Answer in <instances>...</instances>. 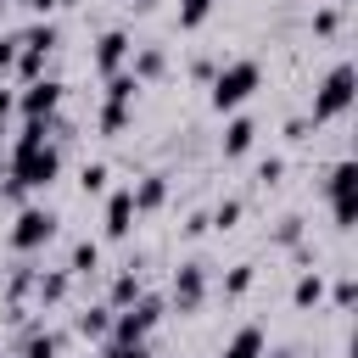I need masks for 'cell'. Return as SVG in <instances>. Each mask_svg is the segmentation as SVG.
Segmentation results:
<instances>
[{
    "mask_svg": "<svg viewBox=\"0 0 358 358\" xmlns=\"http://www.w3.org/2000/svg\"><path fill=\"white\" fill-rule=\"evenodd\" d=\"M257 84H263L257 56H229V62H218V73L207 84V101H213V112H241L257 95Z\"/></svg>",
    "mask_w": 358,
    "mask_h": 358,
    "instance_id": "cell-1",
    "label": "cell"
},
{
    "mask_svg": "<svg viewBox=\"0 0 358 358\" xmlns=\"http://www.w3.org/2000/svg\"><path fill=\"white\" fill-rule=\"evenodd\" d=\"M352 101H358V67H352V62H336V67L319 78V90H313L308 123H313V129H319V123H336V117L352 112Z\"/></svg>",
    "mask_w": 358,
    "mask_h": 358,
    "instance_id": "cell-2",
    "label": "cell"
},
{
    "mask_svg": "<svg viewBox=\"0 0 358 358\" xmlns=\"http://www.w3.org/2000/svg\"><path fill=\"white\" fill-rule=\"evenodd\" d=\"M162 313H168V302L151 296V291H140L129 308H112V336H106V341H145V336L162 324Z\"/></svg>",
    "mask_w": 358,
    "mask_h": 358,
    "instance_id": "cell-3",
    "label": "cell"
},
{
    "mask_svg": "<svg viewBox=\"0 0 358 358\" xmlns=\"http://www.w3.org/2000/svg\"><path fill=\"white\" fill-rule=\"evenodd\" d=\"M324 201H330L336 229H352V218H358V162H352V157L330 162V173H324Z\"/></svg>",
    "mask_w": 358,
    "mask_h": 358,
    "instance_id": "cell-4",
    "label": "cell"
},
{
    "mask_svg": "<svg viewBox=\"0 0 358 358\" xmlns=\"http://www.w3.org/2000/svg\"><path fill=\"white\" fill-rule=\"evenodd\" d=\"M50 235H56V213L39 207V201H22L11 229H6V246L11 252H39V246H50Z\"/></svg>",
    "mask_w": 358,
    "mask_h": 358,
    "instance_id": "cell-5",
    "label": "cell"
},
{
    "mask_svg": "<svg viewBox=\"0 0 358 358\" xmlns=\"http://www.w3.org/2000/svg\"><path fill=\"white\" fill-rule=\"evenodd\" d=\"M62 95H67V84L45 73V78H34V84L17 90V112H22V117H56V112H62Z\"/></svg>",
    "mask_w": 358,
    "mask_h": 358,
    "instance_id": "cell-6",
    "label": "cell"
},
{
    "mask_svg": "<svg viewBox=\"0 0 358 358\" xmlns=\"http://www.w3.org/2000/svg\"><path fill=\"white\" fill-rule=\"evenodd\" d=\"M168 302L179 308V313H196L201 302H207V263H179L173 268V285H168Z\"/></svg>",
    "mask_w": 358,
    "mask_h": 358,
    "instance_id": "cell-7",
    "label": "cell"
},
{
    "mask_svg": "<svg viewBox=\"0 0 358 358\" xmlns=\"http://www.w3.org/2000/svg\"><path fill=\"white\" fill-rule=\"evenodd\" d=\"M129 50H134V39H129L123 28H101V34H95L90 62H95V73H101V78H112V73H123V67H129Z\"/></svg>",
    "mask_w": 358,
    "mask_h": 358,
    "instance_id": "cell-8",
    "label": "cell"
},
{
    "mask_svg": "<svg viewBox=\"0 0 358 358\" xmlns=\"http://www.w3.org/2000/svg\"><path fill=\"white\" fill-rule=\"evenodd\" d=\"M134 218H140V213H134V196H129V185H123V190L106 196V224H101V235H106V241H123V235L134 229Z\"/></svg>",
    "mask_w": 358,
    "mask_h": 358,
    "instance_id": "cell-9",
    "label": "cell"
},
{
    "mask_svg": "<svg viewBox=\"0 0 358 358\" xmlns=\"http://www.w3.org/2000/svg\"><path fill=\"white\" fill-rule=\"evenodd\" d=\"M252 140H257V117L235 112V117L224 123V134H218V151H224V157H246V151H252Z\"/></svg>",
    "mask_w": 358,
    "mask_h": 358,
    "instance_id": "cell-10",
    "label": "cell"
},
{
    "mask_svg": "<svg viewBox=\"0 0 358 358\" xmlns=\"http://www.w3.org/2000/svg\"><path fill=\"white\" fill-rule=\"evenodd\" d=\"M17 358H62V330H45V324H22Z\"/></svg>",
    "mask_w": 358,
    "mask_h": 358,
    "instance_id": "cell-11",
    "label": "cell"
},
{
    "mask_svg": "<svg viewBox=\"0 0 358 358\" xmlns=\"http://www.w3.org/2000/svg\"><path fill=\"white\" fill-rule=\"evenodd\" d=\"M67 291H73V274L67 268H39V280H34V302L39 308H62Z\"/></svg>",
    "mask_w": 358,
    "mask_h": 358,
    "instance_id": "cell-12",
    "label": "cell"
},
{
    "mask_svg": "<svg viewBox=\"0 0 358 358\" xmlns=\"http://www.w3.org/2000/svg\"><path fill=\"white\" fill-rule=\"evenodd\" d=\"M129 73H134L140 84L162 78V73H168V50H162V45H134V50H129Z\"/></svg>",
    "mask_w": 358,
    "mask_h": 358,
    "instance_id": "cell-13",
    "label": "cell"
},
{
    "mask_svg": "<svg viewBox=\"0 0 358 358\" xmlns=\"http://www.w3.org/2000/svg\"><path fill=\"white\" fill-rule=\"evenodd\" d=\"M129 196H134V213H157L168 201V173H140L129 185Z\"/></svg>",
    "mask_w": 358,
    "mask_h": 358,
    "instance_id": "cell-14",
    "label": "cell"
},
{
    "mask_svg": "<svg viewBox=\"0 0 358 358\" xmlns=\"http://www.w3.org/2000/svg\"><path fill=\"white\" fill-rule=\"evenodd\" d=\"M268 352V336H263V324H241L229 341H224V352L218 358H263Z\"/></svg>",
    "mask_w": 358,
    "mask_h": 358,
    "instance_id": "cell-15",
    "label": "cell"
},
{
    "mask_svg": "<svg viewBox=\"0 0 358 358\" xmlns=\"http://www.w3.org/2000/svg\"><path fill=\"white\" fill-rule=\"evenodd\" d=\"M73 330H78V336H90V341H106V336H112V308H106V302L78 308V313H73Z\"/></svg>",
    "mask_w": 358,
    "mask_h": 358,
    "instance_id": "cell-16",
    "label": "cell"
},
{
    "mask_svg": "<svg viewBox=\"0 0 358 358\" xmlns=\"http://www.w3.org/2000/svg\"><path fill=\"white\" fill-rule=\"evenodd\" d=\"M140 291H145V280H140V268L129 263V268H117V274H112V285H106V308H129Z\"/></svg>",
    "mask_w": 358,
    "mask_h": 358,
    "instance_id": "cell-17",
    "label": "cell"
},
{
    "mask_svg": "<svg viewBox=\"0 0 358 358\" xmlns=\"http://www.w3.org/2000/svg\"><path fill=\"white\" fill-rule=\"evenodd\" d=\"M291 302H296V308H319V302H324V274H319V268H302L296 285H291Z\"/></svg>",
    "mask_w": 358,
    "mask_h": 358,
    "instance_id": "cell-18",
    "label": "cell"
},
{
    "mask_svg": "<svg viewBox=\"0 0 358 358\" xmlns=\"http://www.w3.org/2000/svg\"><path fill=\"white\" fill-rule=\"evenodd\" d=\"M101 268V241H73V252H67V274H95Z\"/></svg>",
    "mask_w": 358,
    "mask_h": 358,
    "instance_id": "cell-19",
    "label": "cell"
},
{
    "mask_svg": "<svg viewBox=\"0 0 358 358\" xmlns=\"http://www.w3.org/2000/svg\"><path fill=\"white\" fill-rule=\"evenodd\" d=\"M140 90H145V84H140V78H134L129 67L106 78V101H112V106H134V95H140Z\"/></svg>",
    "mask_w": 358,
    "mask_h": 358,
    "instance_id": "cell-20",
    "label": "cell"
},
{
    "mask_svg": "<svg viewBox=\"0 0 358 358\" xmlns=\"http://www.w3.org/2000/svg\"><path fill=\"white\" fill-rule=\"evenodd\" d=\"M34 280H39V268H34V263H17V268L6 274V302H28V296H34Z\"/></svg>",
    "mask_w": 358,
    "mask_h": 358,
    "instance_id": "cell-21",
    "label": "cell"
},
{
    "mask_svg": "<svg viewBox=\"0 0 358 358\" xmlns=\"http://www.w3.org/2000/svg\"><path fill=\"white\" fill-rule=\"evenodd\" d=\"M252 280H257V263H229V274L218 280V291H224V296H246Z\"/></svg>",
    "mask_w": 358,
    "mask_h": 358,
    "instance_id": "cell-22",
    "label": "cell"
},
{
    "mask_svg": "<svg viewBox=\"0 0 358 358\" xmlns=\"http://www.w3.org/2000/svg\"><path fill=\"white\" fill-rule=\"evenodd\" d=\"M17 39H22L28 50H45V56H50V50H56V39H62V28H56V22H34V28H22Z\"/></svg>",
    "mask_w": 358,
    "mask_h": 358,
    "instance_id": "cell-23",
    "label": "cell"
},
{
    "mask_svg": "<svg viewBox=\"0 0 358 358\" xmlns=\"http://www.w3.org/2000/svg\"><path fill=\"white\" fill-rule=\"evenodd\" d=\"M129 117H134L129 106H112V101H101V112H95V129H101V134H123V129H129Z\"/></svg>",
    "mask_w": 358,
    "mask_h": 358,
    "instance_id": "cell-24",
    "label": "cell"
},
{
    "mask_svg": "<svg viewBox=\"0 0 358 358\" xmlns=\"http://www.w3.org/2000/svg\"><path fill=\"white\" fill-rule=\"evenodd\" d=\"M207 224H213L218 235H229V229L241 224V196H224V201H218V207L207 213Z\"/></svg>",
    "mask_w": 358,
    "mask_h": 358,
    "instance_id": "cell-25",
    "label": "cell"
},
{
    "mask_svg": "<svg viewBox=\"0 0 358 358\" xmlns=\"http://www.w3.org/2000/svg\"><path fill=\"white\" fill-rule=\"evenodd\" d=\"M302 229H308L302 213H285V218L274 224V246H302Z\"/></svg>",
    "mask_w": 358,
    "mask_h": 358,
    "instance_id": "cell-26",
    "label": "cell"
},
{
    "mask_svg": "<svg viewBox=\"0 0 358 358\" xmlns=\"http://www.w3.org/2000/svg\"><path fill=\"white\" fill-rule=\"evenodd\" d=\"M213 6L218 0H179V28H201L213 17Z\"/></svg>",
    "mask_w": 358,
    "mask_h": 358,
    "instance_id": "cell-27",
    "label": "cell"
},
{
    "mask_svg": "<svg viewBox=\"0 0 358 358\" xmlns=\"http://www.w3.org/2000/svg\"><path fill=\"white\" fill-rule=\"evenodd\" d=\"M106 179H112V168H106V162H84V173H78L84 196H101V190H106Z\"/></svg>",
    "mask_w": 358,
    "mask_h": 358,
    "instance_id": "cell-28",
    "label": "cell"
},
{
    "mask_svg": "<svg viewBox=\"0 0 358 358\" xmlns=\"http://www.w3.org/2000/svg\"><path fill=\"white\" fill-rule=\"evenodd\" d=\"M336 28H341V0H336V6H319V11H313V34H324V39H330Z\"/></svg>",
    "mask_w": 358,
    "mask_h": 358,
    "instance_id": "cell-29",
    "label": "cell"
},
{
    "mask_svg": "<svg viewBox=\"0 0 358 358\" xmlns=\"http://www.w3.org/2000/svg\"><path fill=\"white\" fill-rule=\"evenodd\" d=\"M280 179H285V157H263V162H257V185L268 190V185H280Z\"/></svg>",
    "mask_w": 358,
    "mask_h": 358,
    "instance_id": "cell-30",
    "label": "cell"
},
{
    "mask_svg": "<svg viewBox=\"0 0 358 358\" xmlns=\"http://www.w3.org/2000/svg\"><path fill=\"white\" fill-rule=\"evenodd\" d=\"M101 358H151V347H145V341H106Z\"/></svg>",
    "mask_w": 358,
    "mask_h": 358,
    "instance_id": "cell-31",
    "label": "cell"
},
{
    "mask_svg": "<svg viewBox=\"0 0 358 358\" xmlns=\"http://www.w3.org/2000/svg\"><path fill=\"white\" fill-rule=\"evenodd\" d=\"M330 296H336V308H352V302H358V280H352V274H341Z\"/></svg>",
    "mask_w": 358,
    "mask_h": 358,
    "instance_id": "cell-32",
    "label": "cell"
},
{
    "mask_svg": "<svg viewBox=\"0 0 358 358\" xmlns=\"http://www.w3.org/2000/svg\"><path fill=\"white\" fill-rule=\"evenodd\" d=\"M17 45H22L17 34H0V73H11V67H17Z\"/></svg>",
    "mask_w": 358,
    "mask_h": 358,
    "instance_id": "cell-33",
    "label": "cell"
},
{
    "mask_svg": "<svg viewBox=\"0 0 358 358\" xmlns=\"http://www.w3.org/2000/svg\"><path fill=\"white\" fill-rule=\"evenodd\" d=\"M213 73H218V56H196V62H190V78L213 84Z\"/></svg>",
    "mask_w": 358,
    "mask_h": 358,
    "instance_id": "cell-34",
    "label": "cell"
},
{
    "mask_svg": "<svg viewBox=\"0 0 358 358\" xmlns=\"http://www.w3.org/2000/svg\"><path fill=\"white\" fill-rule=\"evenodd\" d=\"M179 229H185V235H190V241H196V235H207V229H213V224H207V213H190V218H185V224H179Z\"/></svg>",
    "mask_w": 358,
    "mask_h": 358,
    "instance_id": "cell-35",
    "label": "cell"
},
{
    "mask_svg": "<svg viewBox=\"0 0 358 358\" xmlns=\"http://www.w3.org/2000/svg\"><path fill=\"white\" fill-rule=\"evenodd\" d=\"M308 129H313L308 117H291V123H285V140H308Z\"/></svg>",
    "mask_w": 358,
    "mask_h": 358,
    "instance_id": "cell-36",
    "label": "cell"
},
{
    "mask_svg": "<svg viewBox=\"0 0 358 358\" xmlns=\"http://www.w3.org/2000/svg\"><path fill=\"white\" fill-rule=\"evenodd\" d=\"M11 112H17V90H6V84H0V117H11Z\"/></svg>",
    "mask_w": 358,
    "mask_h": 358,
    "instance_id": "cell-37",
    "label": "cell"
},
{
    "mask_svg": "<svg viewBox=\"0 0 358 358\" xmlns=\"http://www.w3.org/2000/svg\"><path fill=\"white\" fill-rule=\"evenodd\" d=\"M22 6H28V11H39V17H50V11L62 6V0H22Z\"/></svg>",
    "mask_w": 358,
    "mask_h": 358,
    "instance_id": "cell-38",
    "label": "cell"
},
{
    "mask_svg": "<svg viewBox=\"0 0 358 358\" xmlns=\"http://www.w3.org/2000/svg\"><path fill=\"white\" fill-rule=\"evenodd\" d=\"M263 358H296V352H291V347H274V352H263Z\"/></svg>",
    "mask_w": 358,
    "mask_h": 358,
    "instance_id": "cell-39",
    "label": "cell"
},
{
    "mask_svg": "<svg viewBox=\"0 0 358 358\" xmlns=\"http://www.w3.org/2000/svg\"><path fill=\"white\" fill-rule=\"evenodd\" d=\"M129 6H140V11H151V0H129Z\"/></svg>",
    "mask_w": 358,
    "mask_h": 358,
    "instance_id": "cell-40",
    "label": "cell"
},
{
    "mask_svg": "<svg viewBox=\"0 0 358 358\" xmlns=\"http://www.w3.org/2000/svg\"><path fill=\"white\" fill-rule=\"evenodd\" d=\"M0 179H6V157H0Z\"/></svg>",
    "mask_w": 358,
    "mask_h": 358,
    "instance_id": "cell-41",
    "label": "cell"
},
{
    "mask_svg": "<svg viewBox=\"0 0 358 358\" xmlns=\"http://www.w3.org/2000/svg\"><path fill=\"white\" fill-rule=\"evenodd\" d=\"M0 134H6V117H0Z\"/></svg>",
    "mask_w": 358,
    "mask_h": 358,
    "instance_id": "cell-42",
    "label": "cell"
},
{
    "mask_svg": "<svg viewBox=\"0 0 358 358\" xmlns=\"http://www.w3.org/2000/svg\"><path fill=\"white\" fill-rule=\"evenodd\" d=\"M62 6H73V0H62Z\"/></svg>",
    "mask_w": 358,
    "mask_h": 358,
    "instance_id": "cell-43",
    "label": "cell"
}]
</instances>
